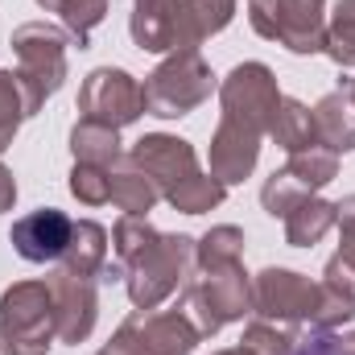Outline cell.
Wrapping results in <instances>:
<instances>
[{
  "instance_id": "1",
  "label": "cell",
  "mask_w": 355,
  "mask_h": 355,
  "mask_svg": "<svg viewBox=\"0 0 355 355\" xmlns=\"http://www.w3.org/2000/svg\"><path fill=\"white\" fill-rule=\"evenodd\" d=\"M219 128L211 137V174L223 186L244 182L257 170L261 141L272 128V116L281 107L277 75L265 62H240L219 83Z\"/></svg>"
},
{
  "instance_id": "2",
  "label": "cell",
  "mask_w": 355,
  "mask_h": 355,
  "mask_svg": "<svg viewBox=\"0 0 355 355\" xmlns=\"http://www.w3.org/2000/svg\"><path fill=\"white\" fill-rule=\"evenodd\" d=\"M128 157L153 178L157 194L182 211V215H207L215 211L223 198H227V186L219 182L215 174H202L198 170V153L190 141L182 137H170V132H145Z\"/></svg>"
},
{
  "instance_id": "3",
  "label": "cell",
  "mask_w": 355,
  "mask_h": 355,
  "mask_svg": "<svg viewBox=\"0 0 355 355\" xmlns=\"http://www.w3.org/2000/svg\"><path fill=\"white\" fill-rule=\"evenodd\" d=\"M124 285L137 310H157L194 272V236H162L124 261Z\"/></svg>"
},
{
  "instance_id": "4",
  "label": "cell",
  "mask_w": 355,
  "mask_h": 355,
  "mask_svg": "<svg viewBox=\"0 0 355 355\" xmlns=\"http://www.w3.org/2000/svg\"><path fill=\"white\" fill-rule=\"evenodd\" d=\"M182 289H186V314L194 318L202 339L219 335L227 322H240L244 314H252V277L244 272L240 261L194 268Z\"/></svg>"
},
{
  "instance_id": "5",
  "label": "cell",
  "mask_w": 355,
  "mask_h": 355,
  "mask_svg": "<svg viewBox=\"0 0 355 355\" xmlns=\"http://www.w3.org/2000/svg\"><path fill=\"white\" fill-rule=\"evenodd\" d=\"M54 339L50 281H12L0 293V355H46Z\"/></svg>"
},
{
  "instance_id": "6",
  "label": "cell",
  "mask_w": 355,
  "mask_h": 355,
  "mask_svg": "<svg viewBox=\"0 0 355 355\" xmlns=\"http://www.w3.org/2000/svg\"><path fill=\"white\" fill-rule=\"evenodd\" d=\"M211 91H215V75L202 62V54L174 50L145 79V112L162 116V120H178V116H190L194 107H202L211 99Z\"/></svg>"
},
{
  "instance_id": "7",
  "label": "cell",
  "mask_w": 355,
  "mask_h": 355,
  "mask_svg": "<svg viewBox=\"0 0 355 355\" xmlns=\"http://www.w3.org/2000/svg\"><path fill=\"white\" fill-rule=\"evenodd\" d=\"M12 54H17V75L25 79L29 95L37 99V107L67 83V29L46 25V21H25L12 29Z\"/></svg>"
},
{
  "instance_id": "8",
  "label": "cell",
  "mask_w": 355,
  "mask_h": 355,
  "mask_svg": "<svg viewBox=\"0 0 355 355\" xmlns=\"http://www.w3.org/2000/svg\"><path fill=\"white\" fill-rule=\"evenodd\" d=\"M248 21L289 54H322L327 46V0H252Z\"/></svg>"
},
{
  "instance_id": "9",
  "label": "cell",
  "mask_w": 355,
  "mask_h": 355,
  "mask_svg": "<svg viewBox=\"0 0 355 355\" xmlns=\"http://www.w3.org/2000/svg\"><path fill=\"white\" fill-rule=\"evenodd\" d=\"M145 116V87L120 67H95L79 87V120H95L107 128L137 124Z\"/></svg>"
},
{
  "instance_id": "10",
  "label": "cell",
  "mask_w": 355,
  "mask_h": 355,
  "mask_svg": "<svg viewBox=\"0 0 355 355\" xmlns=\"http://www.w3.org/2000/svg\"><path fill=\"white\" fill-rule=\"evenodd\" d=\"M318 310V285L293 268H265L252 277V314L268 322H314Z\"/></svg>"
},
{
  "instance_id": "11",
  "label": "cell",
  "mask_w": 355,
  "mask_h": 355,
  "mask_svg": "<svg viewBox=\"0 0 355 355\" xmlns=\"http://www.w3.org/2000/svg\"><path fill=\"white\" fill-rule=\"evenodd\" d=\"M50 293H54V335H58V343H83L95 331V318H99L95 281L58 268L50 277Z\"/></svg>"
},
{
  "instance_id": "12",
  "label": "cell",
  "mask_w": 355,
  "mask_h": 355,
  "mask_svg": "<svg viewBox=\"0 0 355 355\" xmlns=\"http://www.w3.org/2000/svg\"><path fill=\"white\" fill-rule=\"evenodd\" d=\"M71 227H75V219H67L58 207H42V211L21 215L12 223L8 240H12V248H17L21 261H29V265H54V261H62V252L71 244Z\"/></svg>"
},
{
  "instance_id": "13",
  "label": "cell",
  "mask_w": 355,
  "mask_h": 355,
  "mask_svg": "<svg viewBox=\"0 0 355 355\" xmlns=\"http://www.w3.org/2000/svg\"><path fill=\"white\" fill-rule=\"evenodd\" d=\"M128 322L141 331L145 347L153 355H190L202 343V331L186 310H132Z\"/></svg>"
},
{
  "instance_id": "14",
  "label": "cell",
  "mask_w": 355,
  "mask_h": 355,
  "mask_svg": "<svg viewBox=\"0 0 355 355\" xmlns=\"http://www.w3.org/2000/svg\"><path fill=\"white\" fill-rule=\"evenodd\" d=\"M182 29V0H132L128 33L145 54H174Z\"/></svg>"
},
{
  "instance_id": "15",
  "label": "cell",
  "mask_w": 355,
  "mask_h": 355,
  "mask_svg": "<svg viewBox=\"0 0 355 355\" xmlns=\"http://www.w3.org/2000/svg\"><path fill=\"white\" fill-rule=\"evenodd\" d=\"M355 318V272L335 252L327 261V272L318 281V310H314V331H339Z\"/></svg>"
},
{
  "instance_id": "16",
  "label": "cell",
  "mask_w": 355,
  "mask_h": 355,
  "mask_svg": "<svg viewBox=\"0 0 355 355\" xmlns=\"http://www.w3.org/2000/svg\"><path fill=\"white\" fill-rule=\"evenodd\" d=\"M314 128H318V145H327L331 153H352L355 149V95L347 79H339V87L318 99Z\"/></svg>"
},
{
  "instance_id": "17",
  "label": "cell",
  "mask_w": 355,
  "mask_h": 355,
  "mask_svg": "<svg viewBox=\"0 0 355 355\" xmlns=\"http://www.w3.org/2000/svg\"><path fill=\"white\" fill-rule=\"evenodd\" d=\"M232 17H236V0H182L178 50H198L211 33L227 29Z\"/></svg>"
},
{
  "instance_id": "18",
  "label": "cell",
  "mask_w": 355,
  "mask_h": 355,
  "mask_svg": "<svg viewBox=\"0 0 355 355\" xmlns=\"http://www.w3.org/2000/svg\"><path fill=\"white\" fill-rule=\"evenodd\" d=\"M103 265H107V232H103L95 219H79V223L71 227V244H67V252H62L58 268L99 281Z\"/></svg>"
},
{
  "instance_id": "19",
  "label": "cell",
  "mask_w": 355,
  "mask_h": 355,
  "mask_svg": "<svg viewBox=\"0 0 355 355\" xmlns=\"http://www.w3.org/2000/svg\"><path fill=\"white\" fill-rule=\"evenodd\" d=\"M112 174V202L124 211V215H149L153 207H157V186H153V178L145 174L128 153L107 170Z\"/></svg>"
},
{
  "instance_id": "20",
  "label": "cell",
  "mask_w": 355,
  "mask_h": 355,
  "mask_svg": "<svg viewBox=\"0 0 355 355\" xmlns=\"http://www.w3.org/2000/svg\"><path fill=\"white\" fill-rule=\"evenodd\" d=\"M268 137H272V141H277V149H285V153H302V149L318 145L314 112H310L302 99H289V95H281V107H277V116H272V128H268Z\"/></svg>"
},
{
  "instance_id": "21",
  "label": "cell",
  "mask_w": 355,
  "mask_h": 355,
  "mask_svg": "<svg viewBox=\"0 0 355 355\" xmlns=\"http://www.w3.org/2000/svg\"><path fill=\"white\" fill-rule=\"evenodd\" d=\"M71 153H75V162L112 170L124 157L120 153V128H107V124H95V120H79L71 128Z\"/></svg>"
},
{
  "instance_id": "22",
  "label": "cell",
  "mask_w": 355,
  "mask_h": 355,
  "mask_svg": "<svg viewBox=\"0 0 355 355\" xmlns=\"http://www.w3.org/2000/svg\"><path fill=\"white\" fill-rule=\"evenodd\" d=\"M37 112H42V107H37V99L29 95L25 79H21L17 71H0V153L12 145L17 128H21L29 116H37Z\"/></svg>"
},
{
  "instance_id": "23",
  "label": "cell",
  "mask_w": 355,
  "mask_h": 355,
  "mask_svg": "<svg viewBox=\"0 0 355 355\" xmlns=\"http://www.w3.org/2000/svg\"><path fill=\"white\" fill-rule=\"evenodd\" d=\"M37 4L62 21L71 46H79V50L91 46V29H95V25L107 17V8H112V0H37Z\"/></svg>"
},
{
  "instance_id": "24",
  "label": "cell",
  "mask_w": 355,
  "mask_h": 355,
  "mask_svg": "<svg viewBox=\"0 0 355 355\" xmlns=\"http://www.w3.org/2000/svg\"><path fill=\"white\" fill-rule=\"evenodd\" d=\"M335 227V202H327V198H306L297 211H289L285 215V240L293 244V248H314L327 232Z\"/></svg>"
},
{
  "instance_id": "25",
  "label": "cell",
  "mask_w": 355,
  "mask_h": 355,
  "mask_svg": "<svg viewBox=\"0 0 355 355\" xmlns=\"http://www.w3.org/2000/svg\"><path fill=\"white\" fill-rule=\"evenodd\" d=\"M232 261H244V232L240 227L219 223V227H211L207 236L194 240V268L232 265Z\"/></svg>"
},
{
  "instance_id": "26",
  "label": "cell",
  "mask_w": 355,
  "mask_h": 355,
  "mask_svg": "<svg viewBox=\"0 0 355 355\" xmlns=\"http://www.w3.org/2000/svg\"><path fill=\"white\" fill-rule=\"evenodd\" d=\"M306 198H314V190H310L302 178H293L289 170H272L268 182L261 186V207H265L272 219H285V215L297 211Z\"/></svg>"
},
{
  "instance_id": "27",
  "label": "cell",
  "mask_w": 355,
  "mask_h": 355,
  "mask_svg": "<svg viewBox=\"0 0 355 355\" xmlns=\"http://www.w3.org/2000/svg\"><path fill=\"white\" fill-rule=\"evenodd\" d=\"M297 327H285V322H268V318H252L244 327V339L240 347H248L252 355H293L297 347Z\"/></svg>"
},
{
  "instance_id": "28",
  "label": "cell",
  "mask_w": 355,
  "mask_h": 355,
  "mask_svg": "<svg viewBox=\"0 0 355 355\" xmlns=\"http://www.w3.org/2000/svg\"><path fill=\"white\" fill-rule=\"evenodd\" d=\"M322 54H331L335 67H355V0H339L331 21H327V46Z\"/></svg>"
},
{
  "instance_id": "29",
  "label": "cell",
  "mask_w": 355,
  "mask_h": 355,
  "mask_svg": "<svg viewBox=\"0 0 355 355\" xmlns=\"http://www.w3.org/2000/svg\"><path fill=\"white\" fill-rule=\"evenodd\" d=\"M285 170L293 178H302L310 190H322L327 182H335V174H339V153H331L327 145H310L302 153H289Z\"/></svg>"
},
{
  "instance_id": "30",
  "label": "cell",
  "mask_w": 355,
  "mask_h": 355,
  "mask_svg": "<svg viewBox=\"0 0 355 355\" xmlns=\"http://www.w3.org/2000/svg\"><path fill=\"white\" fill-rule=\"evenodd\" d=\"M71 194L83 207H103V202H112V174L103 166L75 162V170H71Z\"/></svg>"
},
{
  "instance_id": "31",
  "label": "cell",
  "mask_w": 355,
  "mask_h": 355,
  "mask_svg": "<svg viewBox=\"0 0 355 355\" xmlns=\"http://www.w3.org/2000/svg\"><path fill=\"white\" fill-rule=\"evenodd\" d=\"M99 355H153V352L145 347L141 331H137V327L124 318V322H120V331H116V335H112V339L99 347Z\"/></svg>"
},
{
  "instance_id": "32",
  "label": "cell",
  "mask_w": 355,
  "mask_h": 355,
  "mask_svg": "<svg viewBox=\"0 0 355 355\" xmlns=\"http://www.w3.org/2000/svg\"><path fill=\"white\" fill-rule=\"evenodd\" d=\"M293 355H339L335 331H310V335H302L297 347H293Z\"/></svg>"
},
{
  "instance_id": "33",
  "label": "cell",
  "mask_w": 355,
  "mask_h": 355,
  "mask_svg": "<svg viewBox=\"0 0 355 355\" xmlns=\"http://www.w3.org/2000/svg\"><path fill=\"white\" fill-rule=\"evenodd\" d=\"M335 223H339L343 240H352L355 244V194H347L343 202H335Z\"/></svg>"
},
{
  "instance_id": "34",
  "label": "cell",
  "mask_w": 355,
  "mask_h": 355,
  "mask_svg": "<svg viewBox=\"0 0 355 355\" xmlns=\"http://www.w3.org/2000/svg\"><path fill=\"white\" fill-rule=\"evenodd\" d=\"M17 202V178H12V170L0 162V211H8Z\"/></svg>"
},
{
  "instance_id": "35",
  "label": "cell",
  "mask_w": 355,
  "mask_h": 355,
  "mask_svg": "<svg viewBox=\"0 0 355 355\" xmlns=\"http://www.w3.org/2000/svg\"><path fill=\"white\" fill-rule=\"evenodd\" d=\"M335 347H339V355H355V331H347V335H335Z\"/></svg>"
},
{
  "instance_id": "36",
  "label": "cell",
  "mask_w": 355,
  "mask_h": 355,
  "mask_svg": "<svg viewBox=\"0 0 355 355\" xmlns=\"http://www.w3.org/2000/svg\"><path fill=\"white\" fill-rule=\"evenodd\" d=\"M339 257H343V261H347V268L355 272V244H352V240H343V244H339Z\"/></svg>"
},
{
  "instance_id": "37",
  "label": "cell",
  "mask_w": 355,
  "mask_h": 355,
  "mask_svg": "<svg viewBox=\"0 0 355 355\" xmlns=\"http://www.w3.org/2000/svg\"><path fill=\"white\" fill-rule=\"evenodd\" d=\"M215 355H252L248 347H227V352H215Z\"/></svg>"
},
{
  "instance_id": "38",
  "label": "cell",
  "mask_w": 355,
  "mask_h": 355,
  "mask_svg": "<svg viewBox=\"0 0 355 355\" xmlns=\"http://www.w3.org/2000/svg\"><path fill=\"white\" fill-rule=\"evenodd\" d=\"M347 83H352V95H355V79H347Z\"/></svg>"
}]
</instances>
